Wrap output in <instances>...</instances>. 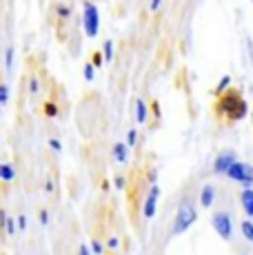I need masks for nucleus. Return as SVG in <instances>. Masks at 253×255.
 <instances>
[{"mask_svg":"<svg viewBox=\"0 0 253 255\" xmlns=\"http://www.w3.org/2000/svg\"><path fill=\"white\" fill-rule=\"evenodd\" d=\"M107 244H109L111 249H116V247H118V244H120V240H118V238H111V240H109V242H107Z\"/></svg>","mask_w":253,"mask_h":255,"instance_id":"obj_33","label":"nucleus"},{"mask_svg":"<svg viewBox=\"0 0 253 255\" xmlns=\"http://www.w3.org/2000/svg\"><path fill=\"white\" fill-rule=\"evenodd\" d=\"M213 200H216V186L213 184H204L200 191V204L202 207H211Z\"/></svg>","mask_w":253,"mask_h":255,"instance_id":"obj_8","label":"nucleus"},{"mask_svg":"<svg viewBox=\"0 0 253 255\" xmlns=\"http://www.w3.org/2000/svg\"><path fill=\"white\" fill-rule=\"evenodd\" d=\"M114 184H116V189H120V191H123L125 189V178H123V175H116V180H114Z\"/></svg>","mask_w":253,"mask_h":255,"instance_id":"obj_28","label":"nucleus"},{"mask_svg":"<svg viewBox=\"0 0 253 255\" xmlns=\"http://www.w3.org/2000/svg\"><path fill=\"white\" fill-rule=\"evenodd\" d=\"M4 231H7V235H16V231H18V229H16V220H13V218L4 220Z\"/></svg>","mask_w":253,"mask_h":255,"instance_id":"obj_16","label":"nucleus"},{"mask_svg":"<svg viewBox=\"0 0 253 255\" xmlns=\"http://www.w3.org/2000/svg\"><path fill=\"white\" fill-rule=\"evenodd\" d=\"M45 114L49 118H56L58 116V107L53 105V102H47V105H45Z\"/></svg>","mask_w":253,"mask_h":255,"instance_id":"obj_22","label":"nucleus"},{"mask_svg":"<svg viewBox=\"0 0 253 255\" xmlns=\"http://www.w3.org/2000/svg\"><path fill=\"white\" fill-rule=\"evenodd\" d=\"M102 60H105V58H102V53L96 51V53H94V58H91V65H94V67H102V65H105Z\"/></svg>","mask_w":253,"mask_h":255,"instance_id":"obj_26","label":"nucleus"},{"mask_svg":"<svg viewBox=\"0 0 253 255\" xmlns=\"http://www.w3.org/2000/svg\"><path fill=\"white\" fill-rule=\"evenodd\" d=\"M160 4H162V0H149V9H151V11H158Z\"/></svg>","mask_w":253,"mask_h":255,"instance_id":"obj_30","label":"nucleus"},{"mask_svg":"<svg viewBox=\"0 0 253 255\" xmlns=\"http://www.w3.org/2000/svg\"><path fill=\"white\" fill-rule=\"evenodd\" d=\"M211 224H213L216 233L220 235L222 240L231 242V238H233V222H231V215H229L227 211H218V213H213Z\"/></svg>","mask_w":253,"mask_h":255,"instance_id":"obj_5","label":"nucleus"},{"mask_svg":"<svg viewBox=\"0 0 253 255\" xmlns=\"http://www.w3.org/2000/svg\"><path fill=\"white\" fill-rule=\"evenodd\" d=\"M240 231H242V235H245L249 242H253V222L251 220H242L240 222Z\"/></svg>","mask_w":253,"mask_h":255,"instance_id":"obj_13","label":"nucleus"},{"mask_svg":"<svg viewBox=\"0 0 253 255\" xmlns=\"http://www.w3.org/2000/svg\"><path fill=\"white\" fill-rule=\"evenodd\" d=\"M0 180H2V182L16 180V169H13V164H0Z\"/></svg>","mask_w":253,"mask_h":255,"instance_id":"obj_11","label":"nucleus"},{"mask_svg":"<svg viewBox=\"0 0 253 255\" xmlns=\"http://www.w3.org/2000/svg\"><path fill=\"white\" fill-rule=\"evenodd\" d=\"M240 204H242V209H245V213L249 215V218H253V189L251 186H245V189H242Z\"/></svg>","mask_w":253,"mask_h":255,"instance_id":"obj_7","label":"nucleus"},{"mask_svg":"<svg viewBox=\"0 0 253 255\" xmlns=\"http://www.w3.org/2000/svg\"><path fill=\"white\" fill-rule=\"evenodd\" d=\"M82 27H85L87 38H96L100 29V11L94 2H85L82 7Z\"/></svg>","mask_w":253,"mask_h":255,"instance_id":"obj_3","label":"nucleus"},{"mask_svg":"<svg viewBox=\"0 0 253 255\" xmlns=\"http://www.w3.org/2000/svg\"><path fill=\"white\" fill-rule=\"evenodd\" d=\"M45 191H47V193H51V191H53V182H51V180H47V182H45Z\"/></svg>","mask_w":253,"mask_h":255,"instance_id":"obj_34","label":"nucleus"},{"mask_svg":"<svg viewBox=\"0 0 253 255\" xmlns=\"http://www.w3.org/2000/svg\"><path fill=\"white\" fill-rule=\"evenodd\" d=\"M225 175L229 180H233V182H240L245 186H251L253 184V166L247 164V162H233L229 169L225 171Z\"/></svg>","mask_w":253,"mask_h":255,"instance_id":"obj_4","label":"nucleus"},{"mask_svg":"<svg viewBox=\"0 0 253 255\" xmlns=\"http://www.w3.org/2000/svg\"><path fill=\"white\" fill-rule=\"evenodd\" d=\"M155 204H158V195L149 193V198L144 200V207H142V215L147 220H153L155 218Z\"/></svg>","mask_w":253,"mask_h":255,"instance_id":"obj_9","label":"nucleus"},{"mask_svg":"<svg viewBox=\"0 0 253 255\" xmlns=\"http://www.w3.org/2000/svg\"><path fill=\"white\" fill-rule=\"evenodd\" d=\"M13 56H16V49L7 47V51H4V69H7V71L13 69Z\"/></svg>","mask_w":253,"mask_h":255,"instance_id":"obj_14","label":"nucleus"},{"mask_svg":"<svg viewBox=\"0 0 253 255\" xmlns=\"http://www.w3.org/2000/svg\"><path fill=\"white\" fill-rule=\"evenodd\" d=\"M89 251L94 253V255H102V251H105V247L98 242V240H91V244H89Z\"/></svg>","mask_w":253,"mask_h":255,"instance_id":"obj_19","label":"nucleus"},{"mask_svg":"<svg viewBox=\"0 0 253 255\" xmlns=\"http://www.w3.org/2000/svg\"><path fill=\"white\" fill-rule=\"evenodd\" d=\"M38 220H40V224H42V227H47V224H49V211H47V209H42L40 213H38Z\"/></svg>","mask_w":253,"mask_h":255,"instance_id":"obj_24","label":"nucleus"},{"mask_svg":"<svg viewBox=\"0 0 253 255\" xmlns=\"http://www.w3.org/2000/svg\"><path fill=\"white\" fill-rule=\"evenodd\" d=\"M233 162H236V153H233V151H225V153H220L216 158V162H213V173H218V175L225 173Z\"/></svg>","mask_w":253,"mask_h":255,"instance_id":"obj_6","label":"nucleus"},{"mask_svg":"<svg viewBox=\"0 0 253 255\" xmlns=\"http://www.w3.org/2000/svg\"><path fill=\"white\" fill-rule=\"evenodd\" d=\"M135 142H138V131L129 129V131H126V146H133Z\"/></svg>","mask_w":253,"mask_h":255,"instance_id":"obj_20","label":"nucleus"},{"mask_svg":"<svg viewBox=\"0 0 253 255\" xmlns=\"http://www.w3.org/2000/svg\"><path fill=\"white\" fill-rule=\"evenodd\" d=\"M78 255H94L89 251V247H87V244H80V249H78Z\"/></svg>","mask_w":253,"mask_h":255,"instance_id":"obj_31","label":"nucleus"},{"mask_svg":"<svg viewBox=\"0 0 253 255\" xmlns=\"http://www.w3.org/2000/svg\"><path fill=\"white\" fill-rule=\"evenodd\" d=\"M147 105H144L142 100H135V120L140 122V125H144L147 122Z\"/></svg>","mask_w":253,"mask_h":255,"instance_id":"obj_12","label":"nucleus"},{"mask_svg":"<svg viewBox=\"0 0 253 255\" xmlns=\"http://www.w3.org/2000/svg\"><path fill=\"white\" fill-rule=\"evenodd\" d=\"M49 146L53 151H62V144H60V140H56V138H49Z\"/></svg>","mask_w":253,"mask_h":255,"instance_id":"obj_29","label":"nucleus"},{"mask_svg":"<svg viewBox=\"0 0 253 255\" xmlns=\"http://www.w3.org/2000/svg\"><path fill=\"white\" fill-rule=\"evenodd\" d=\"M114 158H116V162H120V164H125L126 160H129V146H126V142H116Z\"/></svg>","mask_w":253,"mask_h":255,"instance_id":"obj_10","label":"nucleus"},{"mask_svg":"<svg viewBox=\"0 0 253 255\" xmlns=\"http://www.w3.org/2000/svg\"><path fill=\"white\" fill-rule=\"evenodd\" d=\"M4 220H7V213L4 209H0V231H4Z\"/></svg>","mask_w":253,"mask_h":255,"instance_id":"obj_32","label":"nucleus"},{"mask_svg":"<svg viewBox=\"0 0 253 255\" xmlns=\"http://www.w3.org/2000/svg\"><path fill=\"white\" fill-rule=\"evenodd\" d=\"M218 111L225 114L229 120H245L247 114H249V105L240 96V91H229L218 102Z\"/></svg>","mask_w":253,"mask_h":255,"instance_id":"obj_1","label":"nucleus"},{"mask_svg":"<svg viewBox=\"0 0 253 255\" xmlns=\"http://www.w3.org/2000/svg\"><path fill=\"white\" fill-rule=\"evenodd\" d=\"M229 82H231V78H229V76H222V80L218 82V87H216V96H220V93L227 89V87H229Z\"/></svg>","mask_w":253,"mask_h":255,"instance_id":"obj_18","label":"nucleus"},{"mask_svg":"<svg viewBox=\"0 0 253 255\" xmlns=\"http://www.w3.org/2000/svg\"><path fill=\"white\" fill-rule=\"evenodd\" d=\"M16 229H18V231H25V229H27V218H25V215H20V218L16 220Z\"/></svg>","mask_w":253,"mask_h":255,"instance_id":"obj_27","label":"nucleus"},{"mask_svg":"<svg viewBox=\"0 0 253 255\" xmlns=\"http://www.w3.org/2000/svg\"><path fill=\"white\" fill-rule=\"evenodd\" d=\"M56 13H58L60 18H69V16H71V9L67 7V4H60V7L56 9Z\"/></svg>","mask_w":253,"mask_h":255,"instance_id":"obj_23","label":"nucleus"},{"mask_svg":"<svg viewBox=\"0 0 253 255\" xmlns=\"http://www.w3.org/2000/svg\"><path fill=\"white\" fill-rule=\"evenodd\" d=\"M102 47H105V53H102V58H105V60L109 62L111 58H114V42H111V40H107Z\"/></svg>","mask_w":253,"mask_h":255,"instance_id":"obj_17","label":"nucleus"},{"mask_svg":"<svg viewBox=\"0 0 253 255\" xmlns=\"http://www.w3.org/2000/svg\"><path fill=\"white\" fill-rule=\"evenodd\" d=\"M94 76H96V67L91 65V62H87L85 65V80H94Z\"/></svg>","mask_w":253,"mask_h":255,"instance_id":"obj_21","label":"nucleus"},{"mask_svg":"<svg viewBox=\"0 0 253 255\" xmlns=\"http://www.w3.org/2000/svg\"><path fill=\"white\" fill-rule=\"evenodd\" d=\"M38 89H40V85H38V78H31V80H29V93H31V96H36Z\"/></svg>","mask_w":253,"mask_h":255,"instance_id":"obj_25","label":"nucleus"},{"mask_svg":"<svg viewBox=\"0 0 253 255\" xmlns=\"http://www.w3.org/2000/svg\"><path fill=\"white\" fill-rule=\"evenodd\" d=\"M9 102V87L4 82H0V107H4Z\"/></svg>","mask_w":253,"mask_h":255,"instance_id":"obj_15","label":"nucleus"},{"mask_svg":"<svg viewBox=\"0 0 253 255\" xmlns=\"http://www.w3.org/2000/svg\"><path fill=\"white\" fill-rule=\"evenodd\" d=\"M196 218H198V213H196V207L191 204V200H182L178 207L176 218H173L171 235H180V233L189 231L193 227V222H196Z\"/></svg>","mask_w":253,"mask_h":255,"instance_id":"obj_2","label":"nucleus"}]
</instances>
